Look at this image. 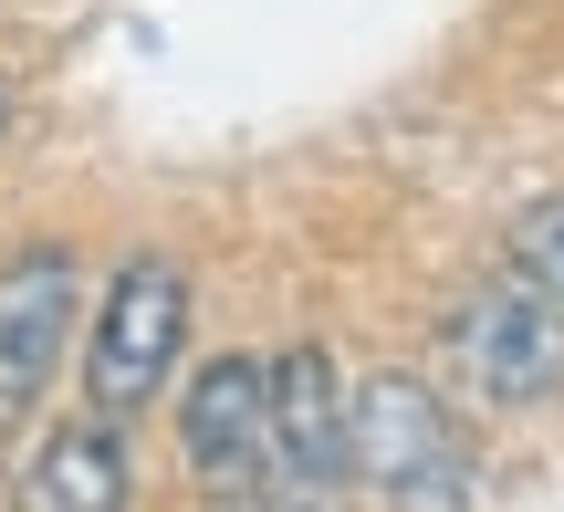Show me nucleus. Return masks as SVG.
<instances>
[{
	"label": "nucleus",
	"mask_w": 564,
	"mask_h": 512,
	"mask_svg": "<svg viewBox=\"0 0 564 512\" xmlns=\"http://www.w3.org/2000/svg\"><path fill=\"white\" fill-rule=\"evenodd\" d=\"M178 367H188V262L126 251L95 293V325H84V408L137 418L147 397H167Z\"/></svg>",
	"instance_id": "3"
},
{
	"label": "nucleus",
	"mask_w": 564,
	"mask_h": 512,
	"mask_svg": "<svg viewBox=\"0 0 564 512\" xmlns=\"http://www.w3.org/2000/svg\"><path fill=\"white\" fill-rule=\"evenodd\" d=\"M230 512H356V492H335V481H293V471H262Z\"/></svg>",
	"instance_id": "9"
},
{
	"label": "nucleus",
	"mask_w": 564,
	"mask_h": 512,
	"mask_svg": "<svg viewBox=\"0 0 564 512\" xmlns=\"http://www.w3.org/2000/svg\"><path fill=\"white\" fill-rule=\"evenodd\" d=\"M440 367L481 408H544V397H564V304L544 283H523L512 262L481 272L440 314Z\"/></svg>",
	"instance_id": "2"
},
{
	"label": "nucleus",
	"mask_w": 564,
	"mask_h": 512,
	"mask_svg": "<svg viewBox=\"0 0 564 512\" xmlns=\"http://www.w3.org/2000/svg\"><path fill=\"white\" fill-rule=\"evenodd\" d=\"M356 502L366 512H470V439L440 377L366 367L356 377Z\"/></svg>",
	"instance_id": "1"
},
{
	"label": "nucleus",
	"mask_w": 564,
	"mask_h": 512,
	"mask_svg": "<svg viewBox=\"0 0 564 512\" xmlns=\"http://www.w3.org/2000/svg\"><path fill=\"white\" fill-rule=\"evenodd\" d=\"M74 314H84V262L63 241H21L0 262V439H21L32 408L53 397Z\"/></svg>",
	"instance_id": "4"
},
{
	"label": "nucleus",
	"mask_w": 564,
	"mask_h": 512,
	"mask_svg": "<svg viewBox=\"0 0 564 512\" xmlns=\"http://www.w3.org/2000/svg\"><path fill=\"white\" fill-rule=\"evenodd\" d=\"M11 105H21V95H11V74H0V137H11Z\"/></svg>",
	"instance_id": "10"
},
{
	"label": "nucleus",
	"mask_w": 564,
	"mask_h": 512,
	"mask_svg": "<svg viewBox=\"0 0 564 512\" xmlns=\"http://www.w3.org/2000/svg\"><path fill=\"white\" fill-rule=\"evenodd\" d=\"M272 471L356 492V377L324 346H282L272 356Z\"/></svg>",
	"instance_id": "6"
},
{
	"label": "nucleus",
	"mask_w": 564,
	"mask_h": 512,
	"mask_svg": "<svg viewBox=\"0 0 564 512\" xmlns=\"http://www.w3.org/2000/svg\"><path fill=\"white\" fill-rule=\"evenodd\" d=\"M502 262L523 272V283H544L554 304H564V188H544V199H523V220H512Z\"/></svg>",
	"instance_id": "8"
},
{
	"label": "nucleus",
	"mask_w": 564,
	"mask_h": 512,
	"mask_svg": "<svg viewBox=\"0 0 564 512\" xmlns=\"http://www.w3.org/2000/svg\"><path fill=\"white\" fill-rule=\"evenodd\" d=\"M178 460L209 502H241L272 471V356H199L178 388Z\"/></svg>",
	"instance_id": "5"
},
{
	"label": "nucleus",
	"mask_w": 564,
	"mask_h": 512,
	"mask_svg": "<svg viewBox=\"0 0 564 512\" xmlns=\"http://www.w3.org/2000/svg\"><path fill=\"white\" fill-rule=\"evenodd\" d=\"M137 502V460H126V418L74 408L21 450L11 512H126Z\"/></svg>",
	"instance_id": "7"
}]
</instances>
